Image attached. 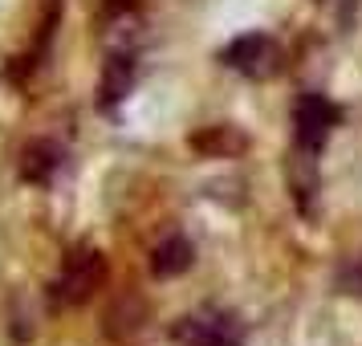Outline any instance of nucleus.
I'll use <instances>...</instances> for the list:
<instances>
[{"mask_svg":"<svg viewBox=\"0 0 362 346\" xmlns=\"http://www.w3.org/2000/svg\"><path fill=\"white\" fill-rule=\"evenodd\" d=\"M192 261H196V245L187 236H180V232H171L167 241H159L151 248V273L155 277H180V273L192 269Z\"/></svg>","mask_w":362,"mask_h":346,"instance_id":"nucleus-6","label":"nucleus"},{"mask_svg":"<svg viewBox=\"0 0 362 346\" xmlns=\"http://www.w3.org/2000/svg\"><path fill=\"white\" fill-rule=\"evenodd\" d=\"M134 86V57L131 53H115L106 69H102V106H115L131 94Z\"/></svg>","mask_w":362,"mask_h":346,"instance_id":"nucleus-7","label":"nucleus"},{"mask_svg":"<svg viewBox=\"0 0 362 346\" xmlns=\"http://www.w3.org/2000/svg\"><path fill=\"white\" fill-rule=\"evenodd\" d=\"M62 159H66V151L57 147L53 139H33L29 147L21 151V175L37 188H45V183L62 171Z\"/></svg>","mask_w":362,"mask_h":346,"instance_id":"nucleus-5","label":"nucleus"},{"mask_svg":"<svg viewBox=\"0 0 362 346\" xmlns=\"http://www.w3.org/2000/svg\"><path fill=\"white\" fill-rule=\"evenodd\" d=\"M175 342L180 346H245L240 322L232 313L208 310V313H192L175 326Z\"/></svg>","mask_w":362,"mask_h":346,"instance_id":"nucleus-4","label":"nucleus"},{"mask_svg":"<svg viewBox=\"0 0 362 346\" xmlns=\"http://www.w3.org/2000/svg\"><path fill=\"white\" fill-rule=\"evenodd\" d=\"M106 281V257L98 248H74L62 265V273L53 281V301L57 306H82L94 297V289H102Z\"/></svg>","mask_w":362,"mask_h":346,"instance_id":"nucleus-1","label":"nucleus"},{"mask_svg":"<svg viewBox=\"0 0 362 346\" xmlns=\"http://www.w3.org/2000/svg\"><path fill=\"white\" fill-rule=\"evenodd\" d=\"M342 122V110L326 98V94H301L293 106V143L301 155H322V147L329 143L334 127Z\"/></svg>","mask_w":362,"mask_h":346,"instance_id":"nucleus-2","label":"nucleus"},{"mask_svg":"<svg viewBox=\"0 0 362 346\" xmlns=\"http://www.w3.org/2000/svg\"><path fill=\"white\" fill-rule=\"evenodd\" d=\"M220 62L236 74H245V78H273L281 66V50L269 33H245L220 53Z\"/></svg>","mask_w":362,"mask_h":346,"instance_id":"nucleus-3","label":"nucleus"}]
</instances>
